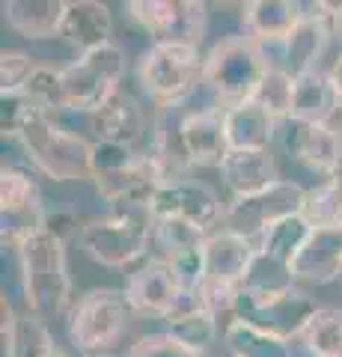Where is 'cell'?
Masks as SVG:
<instances>
[{"label":"cell","mask_w":342,"mask_h":357,"mask_svg":"<svg viewBox=\"0 0 342 357\" xmlns=\"http://www.w3.org/2000/svg\"><path fill=\"white\" fill-rule=\"evenodd\" d=\"M18 253V277L21 292L27 301V312L39 319L60 316L72 307V277L65 259V241L42 227L39 232L21 244Z\"/></svg>","instance_id":"cell-1"},{"label":"cell","mask_w":342,"mask_h":357,"mask_svg":"<svg viewBox=\"0 0 342 357\" xmlns=\"http://www.w3.org/2000/svg\"><path fill=\"white\" fill-rule=\"evenodd\" d=\"M21 146L36 170L54 182H86L93 178V143L78 131L63 128L54 114L36 110L18 134Z\"/></svg>","instance_id":"cell-2"},{"label":"cell","mask_w":342,"mask_h":357,"mask_svg":"<svg viewBox=\"0 0 342 357\" xmlns=\"http://www.w3.org/2000/svg\"><path fill=\"white\" fill-rule=\"evenodd\" d=\"M268 72L271 69L259 51V42L247 33H238L212 45V51L205 54L203 84L224 107H233L250 102Z\"/></svg>","instance_id":"cell-3"},{"label":"cell","mask_w":342,"mask_h":357,"mask_svg":"<svg viewBox=\"0 0 342 357\" xmlns=\"http://www.w3.org/2000/svg\"><path fill=\"white\" fill-rule=\"evenodd\" d=\"M131 316L134 312H131L123 289H90L69 307L65 331L81 354L107 357L123 342Z\"/></svg>","instance_id":"cell-4"},{"label":"cell","mask_w":342,"mask_h":357,"mask_svg":"<svg viewBox=\"0 0 342 357\" xmlns=\"http://www.w3.org/2000/svg\"><path fill=\"white\" fill-rule=\"evenodd\" d=\"M205 57L191 45H149L140 57V86L161 110L182 107L203 86Z\"/></svg>","instance_id":"cell-5"},{"label":"cell","mask_w":342,"mask_h":357,"mask_svg":"<svg viewBox=\"0 0 342 357\" xmlns=\"http://www.w3.org/2000/svg\"><path fill=\"white\" fill-rule=\"evenodd\" d=\"M63 75V107L72 114L93 116L98 107H104L119 93V84L125 77V54L116 42H107L102 48L81 54L69 63Z\"/></svg>","instance_id":"cell-6"},{"label":"cell","mask_w":342,"mask_h":357,"mask_svg":"<svg viewBox=\"0 0 342 357\" xmlns=\"http://www.w3.org/2000/svg\"><path fill=\"white\" fill-rule=\"evenodd\" d=\"M81 250L104 268H128L152 248L149 211H110L81 227Z\"/></svg>","instance_id":"cell-7"},{"label":"cell","mask_w":342,"mask_h":357,"mask_svg":"<svg viewBox=\"0 0 342 357\" xmlns=\"http://www.w3.org/2000/svg\"><path fill=\"white\" fill-rule=\"evenodd\" d=\"M39 182L27 167L3 164L0 170V241L3 248L18 250L33 232L45 227Z\"/></svg>","instance_id":"cell-8"},{"label":"cell","mask_w":342,"mask_h":357,"mask_svg":"<svg viewBox=\"0 0 342 357\" xmlns=\"http://www.w3.org/2000/svg\"><path fill=\"white\" fill-rule=\"evenodd\" d=\"M128 15L152 36V45L200 48L208 27V6L200 0H131Z\"/></svg>","instance_id":"cell-9"},{"label":"cell","mask_w":342,"mask_h":357,"mask_svg":"<svg viewBox=\"0 0 342 357\" xmlns=\"http://www.w3.org/2000/svg\"><path fill=\"white\" fill-rule=\"evenodd\" d=\"M304 199H306L304 185L280 178V182H274L271 188H265V191L253 194V197L229 199L226 215H224V227L256 241L271 223H277L289 215H301Z\"/></svg>","instance_id":"cell-10"},{"label":"cell","mask_w":342,"mask_h":357,"mask_svg":"<svg viewBox=\"0 0 342 357\" xmlns=\"http://www.w3.org/2000/svg\"><path fill=\"white\" fill-rule=\"evenodd\" d=\"M336 9L339 3H306L304 18L283 39V72L289 77H304L325 69L322 60L336 39Z\"/></svg>","instance_id":"cell-11"},{"label":"cell","mask_w":342,"mask_h":357,"mask_svg":"<svg viewBox=\"0 0 342 357\" xmlns=\"http://www.w3.org/2000/svg\"><path fill=\"white\" fill-rule=\"evenodd\" d=\"M224 215H226V206L220 203L215 188H208L205 182H196V178L164 185L149 206L152 220H182L205 232V236H212V232L224 227Z\"/></svg>","instance_id":"cell-12"},{"label":"cell","mask_w":342,"mask_h":357,"mask_svg":"<svg viewBox=\"0 0 342 357\" xmlns=\"http://www.w3.org/2000/svg\"><path fill=\"white\" fill-rule=\"evenodd\" d=\"M125 301L134 316L143 319H167L176 310L182 298V289L173 277V268L167 259H149L146 265H140L137 271L128 274L125 280Z\"/></svg>","instance_id":"cell-13"},{"label":"cell","mask_w":342,"mask_h":357,"mask_svg":"<svg viewBox=\"0 0 342 357\" xmlns=\"http://www.w3.org/2000/svg\"><path fill=\"white\" fill-rule=\"evenodd\" d=\"M280 140L289 158L304 164L318 176H330L342 164V137L334 126H313V122L286 119L280 122Z\"/></svg>","instance_id":"cell-14"},{"label":"cell","mask_w":342,"mask_h":357,"mask_svg":"<svg viewBox=\"0 0 342 357\" xmlns=\"http://www.w3.org/2000/svg\"><path fill=\"white\" fill-rule=\"evenodd\" d=\"M93 182L98 188V194H102V199L116 206V211H149L152 199L164 188L155 164L149 161L146 152L137 155L123 170L98 176Z\"/></svg>","instance_id":"cell-15"},{"label":"cell","mask_w":342,"mask_h":357,"mask_svg":"<svg viewBox=\"0 0 342 357\" xmlns=\"http://www.w3.org/2000/svg\"><path fill=\"white\" fill-rule=\"evenodd\" d=\"M203 253H205V283L241 289L253 259H256V241L220 227L203 241Z\"/></svg>","instance_id":"cell-16"},{"label":"cell","mask_w":342,"mask_h":357,"mask_svg":"<svg viewBox=\"0 0 342 357\" xmlns=\"http://www.w3.org/2000/svg\"><path fill=\"white\" fill-rule=\"evenodd\" d=\"M164 333H170L194 357H205L217 340H224L220 319L212 310L203 307L200 295H185V292L179 298V304H176V310L164 319Z\"/></svg>","instance_id":"cell-17"},{"label":"cell","mask_w":342,"mask_h":357,"mask_svg":"<svg viewBox=\"0 0 342 357\" xmlns=\"http://www.w3.org/2000/svg\"><path fill=\"white\" fill-rule=\"evenodd\" d=\"M292 271L297 286H327L342 280V227H316Z\"/></svg>","instance_id":"cell-18"},{"label":"cell","mask_w":342,"mask_h":357,"mask_svg":"<svg viewBox=\"0 0 342 357\" xmlns=\"http://www.w3.org/2000/svg\"><path fill=\"white\" fill-rule=\"evenodd\" d=\"M224 188L229 191V199H244L280 182L277 164H274L271 149L250 152V149H229L226 158L217 167Z\"/></svg>","instance_id":"cell-19"},{"label":"cell","mask_w":342,"mask_h":357,"mask_svg":"<svg viewBox=\"0 0 342 357\" xmlns=\"http://www.w3.org/2000/svg\"><path fill=\"white\" fill-rule=\"evenodd\" d=\"M342 116V96L330 81L327 69L310 72L295 81V102L292 116L297 122H313V126H334Z\"/></svg>","instance_id":"cell-20"},{"label":"cell","mask_w":342,"mask_h":357,"mask_svg":"<svg viewBox=\"0 0 342 357\" xmlns=\"http://www.w3.org/2000/svg\"><path fill=\"white\" fill-rule=\"evenodd\" d=\"M110 30H114V18H110L107 3H98V0H65L60 39L69 42L72 48H78L81 54L102 48V45L114 42Z\"/></svg>","instance_id":"cell-21"},{"label":"cell","mask_w":342,"mask_h":357,"mask_svg":"<svg viewBox=\"0 0 342 357\" xmlns=\"http://www.w3.org/2000/svg\"><path fill=\"white\" fill-rule=\"evenodd\" d=\"M90 126L95 131V140L134 149L143 140V134H146V114H143V107L134 98L119 89L104 107H98L90 116Z\"/></svg>","instance_id":"cell-22"},{"label":"cell","mask_w":342,"mask_h":357,"mask_svg":"<svg viewBox=\"0 0 342 357\" xmlns=\"http://www.w3.org/2000/svg\"><path fill=\"white\" fill-rule=\"evenodd\" d=\"M224 128H226L229 149L265 152L271 149L274 137L280 134V122L250 98V102H241L224 110Z\"/></svg>","instance_id":"cell-23"},{"label":"cell","mask_w":342,"mask_h":357,"mask_svg":"<svg viewBox=\"0 0 342 357\" xmlns=\"http://www.w3.org/2000/svg\"><path fill=\"white\" fill-rule=\"evenodd\" d=\"M224 345L233 357H304L295 340H286L280 333L238 316L224 325Z\"/></svg>","instance_id":"cell-24"},{"label":"cell","mask_w":342,"mask_h":357,"mask_svg":"<svg viewBox=\"0 0 342 357\" xmlns=\"http://www.w3.org/2000/svg\"><path fill=\"white\" fill-rule=\"evenodd\" d=\"M3 349L6 357H63L45 319L33 316V312L15 316L9 310L6 298H3Z\"/></svg>","instance_id":"cell-25"},{"label":"cell","mask_w":342,"mask_h":357,"mask_svg":"<svg viewBox=\"0 0 342 357\" xmlns=\"http://www.w3.org/2000/svg\"><path fill=\"white\" fill-rule=\"evenodd\" d=\"M306 3L297 0H250L241 9L244 33L256 42H283L304 18Z\"/></svg>","instance_id":"cell-26"},{"label":"cell","mask_w":342,"mask_h":357,"mask_svg":"<svg viewBox=\"0 0 342 357\" xmlns=\"http://www.w3.org/2000/svg\"><path fill=\"white\" fill-rule=\"evenodd\" d=\"M65 3L63 0H6L3 18L24 39H51L60 36Z\"/></svg>","instance_id":"cell-27"},{"label":"cell","mask_w":342,"mask_h":357,"mask_svg":"<svg viewBox=\"0 0 342 357\" xmlns=\"http://www.w3.org/2000/svg\"><path fill=\"white\" fill-rule=\"evenodd\" d=\"M313 229L316 227L304 215H289V218H283L277 223H271V227L262 232V236L256 238V250L262 256H268V259H274V262H283V265L292 268L297 253L304 250L306 238L313 236Z\"/></svg>","instance_id":"cell-28"},{"label":"cell","mask_w":342,"mask_h":357,"mask_svg":"<svg viewBox=\"0 0 342 357\" xmlns=\"http://www.w3.org/2000/svg\"><path fill=\"white\" fill-rule=\"evenodd\" d=\"M295 342L304 357H342V307H318Z\"/></svg>","instance_id":"cell-29"},{"label":"cell","mask_w":342,"mask_h":357,"mask_svg":"<svg viewBox=\"0 0 342 357\" xmlns=\"http://www.w3.org/2000/svg\"><path fill=\"white\" fill-rule=\"evenodd\" d=\"M301 215L313 227H342V164L330 176L318 178V185L306 188Z\"/></svg>","instance_id":"cell-30"},{"label":"cell","mask_w":342,"mask_h":357,"mask_svg":"<svg viewBox=\"0 0 342 357\" xmlns=\"http://www.w3.org/2000/svg\"><path fill=\"white\" fill-rule=\"evenodd\" d=\"M208 236L200 232L191 223H182V220H152V244L161 250V259H170V256L182 253V250H191V248H200Z\"/></svg>","instance_id":"cell-31"},{"label":"cell","mask_w":342,"mask_h":357,"mask_svg":"<svg viewBox=\"0 0 342 357\" xmlns=\"http://www.w3.org/2000/svg\"><path fill=\"white\" fill-rule=\"evenodd\" d=\"M253 102L262 105L277 122H286L292 116L295 77H289L286 72H268L265 81L259 84V89H256V96H253Z\"/></svg>","instance_id":"cell-32"},{"label":"cell","mask_w":342,"mask_h":357,"mask_svg":"<svg viewBox=\"0 0 342 357\" xmlns=\"http://www.w3.org/2000/svg\"><path fill=\"white\" fill-rule=\"evenodd\" d=\"M24 96L30 98L33 105L45 114H57V110H65L63 107V75L51 66H42L33 72L30 84L24 86Z\"/></svg>","instance_id":"cell-33"},{"label":"cell","mask_w":342,"mask_h":357,"mask_svg":"<svg viewBox=\"0 0 342 357\" xmlns=\"http://www.w3.org/2000/svg\"><path fill=\"white\" fill-rule=\"evenodd\" d=\"M170 268H173V277L179 289L185 295H196L205 283V253H203V244L200 248H191V250H182L170 256Z\"/></svg>","instance_id":"cell-34"},{"label":"cell","mask_w":342,"mask_h":357,"mask_svg":"<svg viewBox=\"0 0 342 357\" xmlns=\"http://www.w3.org/2000/svg\"><path fill=\"white\" fill-rule=\"evenodd\" d=\"M39 63L24 51H3L0 54V93H24Z\"/></svg>","instance_id":"cell-35"},{"label":"cell","mask_w":342,"mask_h":357,"mask_svg":"<svg viewBox=\"0 0 342 357\" xmlns=\"http://www.w3.org/2000/svg\"><path fill=\"white\" fill-rule=\"evenodd\" d=\"M0 107H3V114H0L3 137H18L21 128L27 126V119L39 110L24 93H0Z\"/></svg>","instance_id":"cell-36"},{"label":"cell","mask_w":342,"mask_h":357,"mask_svg":"<svg viewBox=\"0 0 342 357\" xmlns=\"http://www.w3.org/2000/svg\"><path fill=\"white\" fill-rule=\"evenodd\" d=\"M137 155L140 152H134L131 146H119V143H102V140H95L93 143V178L123 170V167H128L131 161L137 158Z\"/></svg>","instance_id":"cell-37"},{"label":"cell","mask_w":342,"mask_h":357,"mask_svg":"<svg viewBox=\"0 0 342 357\" xmlns=\"http://www.w3.org/2000/svg\"><path fill=\"white\" fill-rule=\"evenodd\" d=\"M125 357H194L191 351H185L179 342H176L170 333H149V337H140L134 345L128 349Z\"/></svg>","instance_id":"cell-38"},{"label":"cell","mask_w":342,"mask_h":357,"mask_svg":"<svg viewBox=\"0 0 342 357\" xmlns=\"http://www.w3.org/2000/svg\"><path fill=\"white\" fill-rule=\"evenodd\" d=\"M81 223H78V218L72 215V211H48L45 215V229L48 232H54L57 238H63V241H69L72 236H81Z\"/></svg>","instance_id":"cell-39"},{"label":"cell","mask_w":342,"mask_h":357,"mask_svg":"<svg viewBox=\"0 0 342 357\" xmlns=\"http://www.w3.org/2000/svg\"><path fill=\"white\" fill-rule=\"evenodd\" d=\"M327 75H330V81H334V86L339 89V96H342V54H336V57L330 60Z\"/></svg>","instance_id":"cell-40"},{"label":"cell","mask_w":342,"mask_h":357,"mask_svg":"<svg viewBox=\"0 0 342 357\" xmlns=\"http://www.w3.org/2000/svg\"><path fill=\"white\" fill-rule=\"evenodd\" d=\"M336 39L342 42V3H339V9H336Z\"/></svg>","instance_id":"cell-41"},{"label":"cell","mask_w":342,"mask_h":357,"mask_svg":"<svg viewBox=\"0 0 342 357\" xmlns=\"http://www.w3.org/2000/svg\"><path fill=\"white\" fill-rule=\"evenodd\" d=\"M336 131H339V137H342V116H339V122H336Z\"/></svg>","instance_id":"cell-42"},{"label":"cell","mask_w":342,"mask_h":357,"mask_svg":"<svg viewBox=\"0 0 342 357\" xmlns=\"http://www.w3.org/2000/svg\"><path fill=\"white\" fill-rule=\"evenodd\" d=\"M226 357H233V354H226Z\"/></svg>","instance_id":"cell-43"},{"label":"cell","mask_w":342,"mask_h":357,"mask_svg":"<svg viewBox=\"0 0 342 357\" xmlns=\"http://www.w3.org/2000/svg\"><path fill=\"white\" fill-rule=\"evenodd\" d=\"M63 357H65V354H63Z\"/></svg>","instance_id":"cell-44"}]
</instances>
